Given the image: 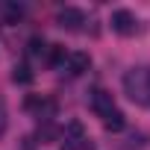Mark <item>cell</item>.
Returning a JSON list of instances; mask_svg holds the SVG:
<instances>
[{"label": "cell", "mask_w": 150, "mask_h": 150, "mask_svg": "<svg viewBox=\"0 0 150 150\" xmlns=\"http://www.w3.org/2000/svg\"><path fill=\"white\" fill-rule=\"evenodd\" d=\"M124 91L132 103L147 106L150 103V68H129L124 74Z\"/></svg>", "instance_id": "obj_1"}, {"label": "cell", "mask_w": 150, "mask_h": 150, "mask_svg": "<svg viewBox=\"0 0 150 150\" xmlns=\"http://www.w3.org/2000/svg\"><path fill=\"white\" fill-rule=\"evenodd\" d=\"M86 144H88V138H86L83 124L80 121H71L65 127V132H62V150H83Z\"/></svg>", "instance_id": "obj_2"}, {"label": "cell", "mask_w": 150, "mask_h": 150, "mask_svg": "<svg viewBox=\"0 0 150 150\" xmlns=\"http://www.w3.org/2000/svg\"><path fill=\"white\" fill-rule=\"evenodd\" d=\"M56 21H59V27H62V30L77 33V30L86 24V12H83V9H77V6H65V9L56 15Z\"/></svg>", "instance_id": "obj_3"}, {"label": "cell", "mask_w": 150, "mask_h": 150, "mask_svg": "<svg viewBox=\"0 0 150 150\" xmlns=\"http://www.w3.org/2000/svg\"><path fill=\"white\" fill-rule=\"evenodd\" d=\"M109 24H112V30H115L118 35H129V33H135V15H132L129 9H115L112 18H109Z\"/></svg>", "instance_id": "obj_4"}, {"label": "cell", "mask_w": 150, "mask_h": 150, "mask_svg": "<svg viewBox=\"0 0 150 150\" xmlns=\"http://www.w3.org/2000/svg\"><path fill=\"white\" fill-rule=\"evenodd\" d=\"M68 74L71 77H80V74H86L88 68H91V56L88 53H83V50H74V53H68Z\"/></svg>", "instance_id": "obj_5"}, {"label": "cell", "mask_w": 150, "mask_h": 150, "mask_svg": "<svg viewBox=\"0 0 150 150\" xmlns=\"http://www.w3.org/2000/svg\"><path fill=\"white\" fill-rule=\"evenodd\" d=\"M88 103H91V109L103 118V115H109L112 109H115V103H112V94L106 91V88H94L91 91V97H88Z\"/></svg>", "instance_id": "obj_6"}, {"label": "cell", "mask_w": 150, "mask_h": 150, "mask_svg": "<svg viewBox=\"0 0 150 150\" xmlns=\"http://www.w3.org/2000/svg\"><path fill=\"white\" fill-rule=\"evenodd\" d=\"M103 127H106L109 132H121V129L127 127V118H124V112H121V109H112L109 115H103Z\"/></svg>", "instance_id": "obj_7"}, {"label": "cell", "mask_w": 150, "mask_h": 150, "mask_svg": "<svg viewBox=\"0 0 150 150\" xmlns=\"http://www.w3.org/2000/svg\"><path fill=\"white\" fill-rule=\"evenodd\" d=\"M65 59H68L65 47H59V44H50V47H47V65L59 68V65H65Z\"/></svg>", "instance_id": "obj_8"}, {"label": "cell", "mask_w": 150, "mask_h": 150, "mask_svg": "<svg viewBox=\"0 0 150 150\" xmlns=\"http://www.w3.org/2000/svg\"><path fill=\"white\" fill-rule=\"evenodd\" d=\"M12 83H18V86H30V83H33V71H30V65H15V71H12Z\"/></svg>", "instance_id": "obj_9"}, {"label": "cell", "mask_w": 150, "mask_h": 150, "mask_svg": "<svg viewBox=\"0 0 150 150\" xmlns=\"http://www.w3.org/2000/svg\"><path fill=\"white\" fill-rule=\"evenodd\" d=\"M27 53H30V56H44V53H47V44H44V38H38V35H35V38H30V44H27Z\"/></svg>", "instance_id": "obj_10"}, {"label": "cell", "mask_w": 150, "mask_h": 150, "mask_svg": "<svg viewBox=\"0 0 150 150\" xmlns=\"http://www.w3.org/2000/svg\"><path fill=\"white\" fill-rule=\"evenodd\" d=\"M59 135V129L50 124V121H44V127H38V138H41V144H47V141H53Z\"/></svg>", "instance_id": "obj_11"}, {"label": "cell", "mask_w": 150, "mask_h": 150, "mask_svg": "<svg viewBox=\"0 0 150 150\" xmlns=\"http://www.w3.org/2000/svg\"><path fill=\"white\" fill-rule=\"evenodd\" d=\"M41 100H44V97H41V94H30V97H27V100H24V106H27V109H30V112H38V106H41Z\"/></svg>", "instance_id": "obj_12"}, {"label": "cell", "mask_w": 150, "mask_h": 150, "mask_svg": "<svg viewBox=\"0 0 150 150\" xmlns=\"http://www.w3.org/2000/svg\"><path fill=\"white\" fill-rule=\"evenodd\" d=\"M6 15H9V21H18V18L24 15V6H15V3H12V6H6Z\"/></svg>", "instance_id": "obj_13"}, {"label": "cell", "mask_w": 150, "mask_h": 150, "mask_svg": "<svg viewBox=\"0 0 150 150\" xmlns=\"http://www.w3.org/2000/svg\"><path fill=\"white\" fill-rule=\"evenodd\" d=\"M3 132H6V109L0 106V135H3Z\"/></svg>", "instance_id": "obj_14"}]
</instances>
